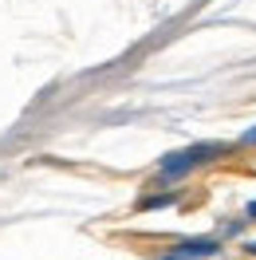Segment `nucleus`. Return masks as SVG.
<instances>
[{
	"instance_id": "nucleus-3",
	"label": "nucleus",
	"mask_w": 256,
	"mask_h": 260,
	"mask_svg": "<svg viewBox=\"0 0 256 260\" xmlns=\"http://www.w3.org/2000/svg\"><path fill=\"white\" fill-rule=\"evenodd\" d=\"M240 142H244V146H256V130H252V134H244Z\"/></svg>"
},
{
	"instance_id": "nucleus-4",
	"label": "nucleus",
	"mask_w": 256,
	"mask_h": 260,
	"mask_svg": "<svg viewBox=\"0 0 256 260\" xmlns=\"http://www.w3.org/2000/svg\"><path fill=\"white\" fill-rule=\"evenodd\" d=\"M248 217H256V201H252V205H248Z\"/></svg>"
},
{
	"instance_id": "nucleus-1",
	"label": "nucleus",
	"mask_w": 256,
	"mask_h": 260,
	"mask_svg": "<svg viewBox=\"0 0 256 260\" xmlns=\"http://www.w3.org/2000/svg\"><path fill=\"white\" fill-rule=\"evenodd\" d=\"M221 150L225 146H193V150H181V154H170V158H162V178H181L197 166H205L209 158H217Z\"/></svg>"
},
{
	"instance_id": "nucleus-2",
	"label": "nucleus",
	"mask_w": 256,
	"mask_h": 260,
	"mask_svg": "<svg viewBox=\"0 0 256 260\" xmlns=\"http://www.w3.org/2000/svg\"><path fill=\"white\" fill-rule=\"evenodd\" d=\"M217 248H221L217 241L201 237V241H181V244H174L166 256H170V260H177V256H181V260H201V256H217Z\"/></svg>"
}]
</instances>
